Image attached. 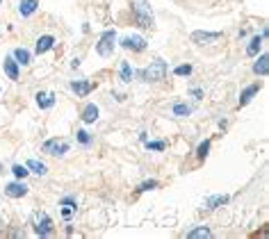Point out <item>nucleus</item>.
I'll return each instance as SVG.
<instances>
[{"label":"nucleus","mask_w":269,"mask_h":239,"mask_svg":"<svg viewBox=\"0 0 269 239\" xmlns=\"http://www.w3.org/2000/svg\"><path fill=\"white\" fill-rule=\"evenodd\" d=\"M132 14L137 28H142V30L153 28V10H151L149 0H132Z\"/></svg>","instance_id":"f257e3e1"},{"label":"nucleus","mask_w":269,"mask_h":239,"mask_svg":"<svg viewBox=\"0 0 269 239\" xmlns=\"http://www.w3.org/2000/svg\"><path fill=\"white\" fill-rule=\"evenodd\" d=\"M167 73H169V64H167L165 60H155V62H151L140 75L146 82H160V80L167 78Z\"/></svg>","instance_id":"f03ea898"},{"label":"nucleus","mask_w":269,"mask_h":239,"mask_svg":"<svg viewBox=\"0 0 269 239\" xmlns=\"http://www.w3.org/2000/svg\"><path fill=\"white\" fill-rule=\"evenodd\" d=\"M114 48H116V32L114 30H105L103 35H100L98 44H96V53H98L100 57H112Z\"/></svg>","instance_id":"7ed1b4c3"},{"label":"nucleus","mask_w":269,"mask_h":239,"mask_svg":"<svg viewBox=\"0 0 269 239\" xmlns=\"http://www.w3.org/2000/svg\"><path fill=\"white\" fill-rule=\"evenodd\" d=\"M71 148L69 139H57V137H53V139H46L44 146H41V153L46 155H53V157H62V155H66Z\"/></svg>","instance_id":"20e7f679"},{"label":"nucleus","mask_w":269,"mask_h":239,"mask_svg":"<svg viewBox=\"0 0 269 239\" xmlns=\"http://www.w3.org/2000/svg\"><path fill=\"white\" fill-rule=\"evenodd\" d=\"M119 46L123 50H132V53H142V50H146V46H149V41L144 39L142 35H125L121 37Z\"/></svg>","instance_id":"39448f33"},{"label":"nucleus","mask_w":269,"mask_h":239,"mask_svg":"<svg viewBox=\"0 0 269 239\" xmlns=\"http://www.w3.org/2000/svg\"><path fill=\"white\" fill-rule=\"evenodd\" d=\"M32 223H35V232L39 234V237H48V234H53V230H55L53 228V219H50L46 212H37Z\"/></svg>","instance_id":"423d86ee"},{"label":"nucleus","mask_w":269,"mask_h":239,"mask_svg":"<svg viewBox=\"0 0 269 239\" xmlns=\"http://www.w3.org/2000/svg\"><path fill=\"white\" fill-rule=\"evenodd\" d=\"M28 191H30V187H28L23 180H19V178H16L14 182L5 184V196L7 198H23V196H28Z\"/></svg>","instance_id":"0eeeda50"},{"label":"nucleus","mask_w":269,"mask_h":239,"mask_svg":"<svg viewBox=\"0 0 269 239\" xmlns=\"http://www.w3.org/2000/svg\"><path fill=\"white\" fill-rule=\"evenodd\" d=\"M94 87H96V82H91V80H71V85H69V89L73 91L75 96H80V98H85V96H89L91 91H94Z\"/></svg>","instance_id":"6e6552de"},{"label":"nucleus","mask_w":269,"mask_h":239,"mask_svg":"<svg viewBox=\"0 0 269 239\" xmlns=\"http://www.w3.org/2000/svg\"><path fill=\"white\" fill-rule=\"evenodd\" d=\"M221 32H203V30H196L192 32V41H194L196 46H208V44H217V41L221 39Z\"/></svg>","instance_id":"1a4fd4ad"},{"label":"nucleus","mask_w":269,"mask_h":239,"mask_svg":"<svg viewBox=\"0 0 269 239\" xmlns=\"http://www.w3.org/2000/svg\"><path fill=\"white\" fill-rule=\"evenodd\" d=\"M35 103H37V107H39V110H53V107H55V103H57V98H55V94H53V91H37V94H35Z\"/></svg>","instance_id":"9d476101"},{"label":"nucleus","mask_w":269,"mask_h":239,"mask_svg":"<svg viewBox=\"0 0 269 239\" xmlns=\"http://www.w3.org/2000/svg\"><path fill=\"white\" fill-rule=\"evenodd\" d=\"M55 37L53 35H41L39 39H37V46H35V53L37 55H46V53H48V50H53L55 48Z\"/></svg>","instance_id":"9b49d317"},{"label":"nucleus","mask_w":269,"mask_h":239,"mask_svg":"<svg viewBox=\"0 0 269 239\" xmlns=\"http://www.w3.org/2000/svg\"><path fill=\"white\" fill-rule=\"evenodd\" d=\"M3 69H5L7 78L14 80V82L21 78V66H19V62H16L12 55H7V57H5V62H3Z\"/></svg>","instance_id":"f8f14e48"},{"label":"nucleus","mask_w":269,"mask_h":239,"mask_svg":"<svg viewBox=\"0 0 269 239\" xmlns=\"http://www.w3.org/2000/svg\"><path fill=\"white\" fill-rule=\"evenodd\" d=\"M98 114H100V110H98V105H94V103H89V105H85V110H82V114H80V119H82V123H96L98 121Z\"/></svg>","instance_id":"ddd939ff"},{"label":"nucleus","mask_w":269,"mask_h":239,"mask_svg":"<svg viewBox=\"0 0 269 239\" xmlns=\"http://www.w3.org/2000/svg\"><path fill=\"white\" fill-rule=\"evenodd\" d=\"M258 91H260V85L255 82V85H251V87H246L242 94H239V103H237V107H244V105H249L251 100L258 96Z\"/></svg>","instance_id":"4468645a"},{"label":"nucleus","mask_w":269,"mask_h":239,"mask_svg":"<svg viewBox=\"0 0 269 239\" xmlns=\"http://www.w3.org/2000/svg\"><path fill=\"white\" fill-rule=\"evenodd\" d=\"M37 10H39V0H21L19 3V14L25 16V19L32 16Z\"/></svg>","instance_id":"2eb2a0df"},{"label":"nucleus","mask_w":269,"mask_h":239,"mask_svg":"<svg viewBox=\"0 0 269 239\" xmlns=\"http://www.w3.org/2000/svg\"><path fill=\"white\" fill-rule=\"evenodd\" d=\"M132 78H134V71H132V66H130V62H121L119 64V80L123 82V85H130L132 82Z\"/></svg>","instance_id":"dca6fc26"},{"label":"nucleus","mask_w":269,"mask_h":239,"mask_svg":"<svg viewBox=\"0 0 269 239\" xmlns=\"http://www.w3.org/2000/svg\"><path fill=\"white\" fill-rule=\"evenodd\" d=\"M230 200V196H221V194H217V196H208L205 198V209H217V207H221V205H226Z\"/></svg>","instance_id":"f3484780"},{"label":"nucleus","mask_w":269,"mask_h":239,"mask_svg":"<svg viewBox=\"0 0 269 239\" xmlns=\"http://www.w3.org/2000/svg\"><path fill=\"white\" fill-rule=\"evenodd\" d=\"M28 171L30 173H35V175H39V178H44L46 173H48V166L44 164V162H39V159H28Z\"/></svg>","instance_id":"a211bd4d"},{"label":"nucleus","mask_w":269,"mask_h":239,"mask_svg":"<svg viewBox=\"0 0 269 239\" xmlns=\"http://www.w3.org/2000/svg\"><path fill=\"white\" fill-rule=\"evenodd\" d=\"M253 73H255V75H260V78H264V75L269 73V57L264 55V53L258 57V62L253 64Z\"/></svg>","instance_id":"6ab92c4d"},{"label":"nucleus","mask_w":269,"mask_h":239,"mask_svg":"<svg viewBox=\"0 0 269 239\" xmlns=\"http://www.w3.org/2000/svg\"><path fill=\"white\" fill-rule=\"evenodd\" d=\"M12 57L19 62V66H30V62H32L30 50H25V48H16L14 53H12Z\"/></svg>","instance_id":"aec40b11"},{"label":"nucleus","mask_w":269,"mask_h":239,"mask_svg":"<svg viewBox=\"0 0 269 239\" xmlns=\"http://www.w3.org/2000/svg\"><path fill=\"white\" fill-rule=\"evenodd\" d=\"M262 41H264L262 37H260V35H255L253 39L249 41V46H246V55H249V57H255V55H258V50L262 48Z\"/></svg>","instance_id":"412c9836"},{"label":"nucleus","mask_w":269,"mask_h":239,"mask_svg":"<svg viewBox=\"0 0 269 239\" xmlns=\"http://www.w3.org/2000/svg\"><path fill=\"white\" fill-rule=\"evenodd\" d=\"M75 141H78L80 146H91L94 144V135H89V132H87V130H78V132H75Z\"/></svg>","instance_id":"4be33fe9"},{"label":"nucleus","mask_w":269,"mask_h":239,"mask_svg":"<svg viewBox=\"0 0 269 239\" xmlns=\"http://www.w3.org/2000/svg\"><path fill=\"white\" fill-rule=\"evenodd\" d=\"M171 112H174V116H190L192 114V105H187V103H176L174 107H171Z\"/></svg>","instance_id":"5701e85b"},{"label":"nucleus","mask_w":269,"mask_h":239,"mask_svg":"<svg viewBox=\"0 0 269 239\" xmlns=\"http://www.w3.org/2000/svg\"><path fill=\"white\" fill-rule=\"evenodd\" d=\"M210 146H212V141H210V139L201 141V144L196 146V157H199L201 162H203V159H205V157H208V155H210Z\"/></svg>","instance_id":"b1692460"},{"label":"nucleus","mask_w":269,"mask_h":239,"mask_svg":"<svg viewBox=\"0 0 269 239\" xmlns=\"http://www.w3.org/2000/svg\"><path fill=\"white\" fill-rule=\"evenodd\" d=\"M158 187H160V182H158V180H144V182H140V184H137V189H134V191H137V194H144V191L158 189Z\"/></svg>","instance_id":"393cba45"},{"label":"nucleus","mask_w":269,"mask_h":239,"mask_svg":"<svg viewBox=\"0 0 269 239\" xmlns=\"http://www.w3.org/2000/svg\"><path fill=\"white\" fill-rule=\"evenodd\" d=\"M196 237H212V230L205 228V225H201V228H194L187 232V239H196Z\"/></svg>","instance_id":"a878e982"},{"label":"nucleus","mask_w":269,"mask_h":239,"mask_svg":"<svg viewBox=\"0 0 269 239\" xmlns=\"http://www.w3.org/2000/svg\"><path fill=\"white\" fill-rule=\"evenodd\" d=\"M144 146H146V150H155V153H162V150H167V141H151V139H146Z\"/></svg>","instance_id":"bb28decb"},{"label":"nucleus","mask_w":269,"mask_h":239,"mask_svg":"<svg viewBox=\"0 0 269 239\" xmlns=\"http://www.w3.org/2000/svg\"><path fill=\"white\" fill-rule=\"evenodd\" d=\"M12 173H14L19 180H25L28 175H30V171H28V166H23V164H14L12 166Z\"/></svg>","instance_id":"cd10ccee"},{"label":"nucleus","mask_w":269,"mask_h":239,"mask_svg":"<svg viewBox=\"0 0 269 239\" xmlns=\"http://www.w3.org/2000/svg\"><path fill=\"white\" fill-rule=\"evenodd\" d=\"M192 64H180L174 69V75H178V78H187V75H192Z\"/></svg>","instance_id":"c85d7f7f"},{"label":"nucleus","mask_w":269,"mask_h":239,"mask_svg":"<svg viewBox=\"0 0 269 239\" xmlns=\"http://www.w3.org/2000/svg\"><path fill=\"white\" fill-rule=\"evenodd\" d=\"M60 207H62V219H64V221H71V219H73L75 207H71V205H60Z\"/></svg>","instance_id":"c756f323"},{"label":"nucleus","mask_w":269,"mask_h":239,"mask_svg":"<svg viewBox=\"0 0 269 239\" xmlns=\"http://www.w3.org/2000/svg\"><path fill=\"white\" fill-rule=\"evenodd\" d=\"M60 205H71V207L78 209V198H75V196H64V198L60 200Z\"/></svg>","instance_id":"7c9ffc66"},{"label":"nucleus","mask_w":269,"mask_h":239,"mask_svg":"<svg viewBox=\"0 0 269 239\" xmlns=\"http://www.w3.org/2000/svg\"><path fill=\"white\" fill-rule=\"evenodd\" d=\"M190 96H194L196 100L203 98V89H190Z\"/></svg>","instance_id":"2f4dec72"},{"label":"nucleus","mask_w":269,"mask_h":239,"mask_svg":"<svg viewBox=\"0 0 269 239\" xmlns=\"http://www.w3.org/2000/svg\"><path fill=\"white\" fill-rule=\"evenodd\" d=\"M5 173V166H3V162H0V175Z\"/></svg>","instance_id":"473e14b6"},{"label":"nucleus","mask_w":269,"mask_h":239,"mask_svg":"<svg viewBox=\"0 0 269 239\" xmlns=\"http://www.w3.org/2000/svg\"><path fill=\"white\" fill-rule=\"evenodd\" d=\"M0 3H3V0H0Z\"/></svg>","instance_id":"72a5a7b5"},{"label":"nucleus","mask_w":269,"mask_h":239,"mask_svg":"<svg viewBox=\"0 0 269 239\" xmlns=\"http://www.w3.org/2000/svg\"><path fill=\"white\" fill-rule=\"evenodd\" d=\"M0 91H3V89H0Z\"/></svg>","instance_id":"f704fd0d"}]
</instances>
